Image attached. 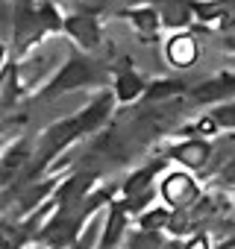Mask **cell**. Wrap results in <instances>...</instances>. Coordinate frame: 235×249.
<instances>
[{
    "mask_svg": "<svg viewBox=\"0 0 235 249\" xmlns=\"http://www.w3.org/2000/svg\"><path fill=\"white\" fill-rule=\"evenodd\" d=\"M106 68H97L88 53L82 50H71L65 65L44 82V88L36 94L39 100H56V97H65L71 91H79V88H91V85H103L106 82Z\"/></svg>",
    "mask_w": 235,
    "mask_h": 249,
    "instance_id": "obj_1",
    "label": "cell"
},
{
    "mask_svg": "<svg viewBox=\"0 0 235 249\" xmlns=\"http://www.w3.org/2000/svg\"><path fill=\"white\" fill-rule=\"evenodd\" d=\"M156 194H159V199H162L171 211H188V208H194V205L200 202V196H203V191H200L194 173H191V170H182V167L168 170V173L159 179Z\"/></svg>",
    "mask_w": 235,
    "mask_h": 249,
    "instance_id": "obj_2",
    "label": "cell"
},
{
    "mask_svg": "<svg viewBox=\"0 0 235 249\" xmlns=\"http://www.w3.org/2000/svg\"><path fill=\"white\" fill-rule=\"evenodd\" d=\"M212 153H215L212 138H182V141H176V144L168 150V159H171L176 167L197 173V170H206V167H209Z\"/></svg>",
    "mask_w": 235,
    "mask_h": 249,
    "instance_id": "obj_3",
    "label": "cell"
},
{
    "mask_svg": "<svg viewBox=\"0 0 235 249\" xmlns=\"http://www.w3.org/2000/svg\"><path fill=\"white\" fill-rule=\"evenodd\" d=\"M188 100L197 106H223V103H235V73L223 71L217 76L203 79L200 85H194L188 91Z\"/></svg>",
    "mask_w": 235,
    "mask_h": 249,
    "instance_id": "obj_4",
    "label": "cell"
},
{
    "mask_svg": "<svg viewBox=\"0 0 235 249\" xmlns=\"http://www.w3.org/2000/svg\"><path fill=\"white\" fill-rule=\"evenodd\" d=\"M65 36L77 44V50L91 53L94 47H100L103 27L94 12H74V15H65Z\"/></svg>",
    "mask_w": 235,
    "mask_h": 249,
    "instance_id": "obj_5",
    "label": "cell"
},
{
    "mask_svg": "<svg viewBox=\"0 0 235 249\" xmlns=\"http://www.w3.org/2000/svg\"><path fill=\"white\" fill-rule=\"evenodd\" d=\"M147 88H150V82H144V76L133 68L130 59H124L112 71V94L118 103H136V100L147 97Z\"/></svg>",
    "mask_w": 235,
    "mask_h": 249,
    "instance_id": "obj_6",
    "label": "cell"
},
{
    "mask_svg": "<svg viewBox=\"0 0 235 249\" xmlns=\"http://www.w3.org/2000/svg\"><path fill=\"white\" fill-rule=\"evenodd\" d=\"M220 129H235V103L215 106L212 111H206L200 120H194L191 126H185L182 132L191 135V138H212Z\"/></svg>",
    "mask_w": 235,
    "mask_h": 249,
    "instance_id": "obj_7",
    "label": "cell"
},
{
    "mask_svg": "<svg viewBox=\"0 0 235 249\" xmlns=\"http://www.w3.org/2000/svg\"><path fill=\"white\" fill-rule=\"evenodd\" d=\"M115 103L118 100H115L112 91H100V94L91 97V103L79 114H74L77 123H79V129H82V135H91V132H97V129L106 126L109 117H112V111H115Z\"/></svg>",
    "mask_w": 235,
    "mask_h": 249,
    "instance_id": "obj_8",
    "label": "cell"
},
{
    "mask_svg": "<svg viewBox=\"0 0 235 249\" xmlns=\"http://www.w3.org/2000/svg\"><path fill=\"white\" fill-rule=\"evenodd\" d=\"M200 59V44L191 33H171L165 38V62L176 71H188Z\"/></svg>",
    "mask_w": 235,
    "mask_h": 249,
    "instance_id": "obj_9",
    "label": "cell"
},
{
    "mask_svg": "<svg viewBox=\"0 0 235 249\" xmlns=\"http://www.w3.org/2000/svg\"><path fill=\"white\" fill-rule=\"evenodd\" d=\"M147 3L159 12L162 24L171 33H185L197 18H194V6L191 0H147Z\"/></svg>",
    "mask_w": 235,
    "mask_h": 249,
    "instance_id": "obj_10",
    "label": "cell"
},
{
    "mask_svg": "<svg viewBox=\"0 0 235 249\" xmlns=\"http://www.w3.org/2000/svg\"><path fill=\"white\" fill-rule=\"evenodd\" d=\"M127 229H130L127 202H112L109 205V214L103 220V234L97 240V249H118V246H121V240L127 237Z\"/></svg>",
    "mask_w": 235,
    "mask_h": 249,
    "instance_id": "obj_11",
    "label": "cell"
},
{
    "mask_svg": "<svg viewBox=\"0 0 235 249\" xmlns=\"http://www.w3.org/2000/svg\"><path fill=\"white\" fill-rule=\"evenodd\" d=\"M33 144L27 141V138H21V141H15V144H9V150L3 153V185H9L24 167L30 170V164H33Z\"/></svg>",
    "mask_w": 235,
    "mask_h": 249,
    "instance_id": "obj_12",
    "label": "cell"
},
{
    "mask_svg": "<svg viewBox=\"0 0 235 249\" xmlns=\"http://www.w3.org/2000/svg\"><path fill=\"white\" fill-rule=\"evenodd\" d=\"M121 18H127V24L138 33V36H156L165 24L159 18V12L150 6V3H138V6H130L121 12Z\"/></svg>",
    "mask_w": 235,
    "mask_h": 249,
    "instance_id": "obj_13",
    "label": "cell"
},
{
    "mask_svg": "<svg viewBox=\"0 0 235 249\" xmlns=\"http://www.w3.org/2000/svg\"><path fill=\"white\" fill-rule=\"evenodd\" d=\"M156 173H159V164H144L141 170H136L133 176H127V182L121 185L124 199H138V196H144V194H153L150 185H153Z\"/></svg>",
    "mask_w": 235,
    "mask_h": 249,
    "instance_id": "obj_14",
    "label": "cell"
},
{
    "mask_svg": "<svg viewBox=\"0 0 235 249\" xmlns=\"http://www.w3.org/2000/svg\"><path fill=\"white\" fill-rule=\"evenodd\" d=\"M21 97V68L15 62H6L3 65V111L15 108Z\"/></svg>",
    "mask_w": 235,
    "mask_h": 249,
    "instance_id": "obj_15",
    "label": "cell"
},
{
    "mask_svg": "<svg viewBox=\"0 0 235 249\" xmlns=\"http://www.w3.org/2000/svg\"><path fill=\"white\" fill-rule=\"evenodd\" d=\"M191 88L182 82V79H156V82H150V88H147V100H168V97H179V94H188Z\"/></svg>",
    "mask_w": 235,
    "mask_h": 249,
    "instance_id": "obj_16",
    "label": "cell"
},
{
    "mask_svg": "<svg viewBox=\"0 0 235 249\" xmlns=\"http://www.w3.org/2000/svg\"><path fill=\"white\" fill-rule=\"evenodd\" d=\"M215 179H217L220 185H229V188H235V156H232V159H229V161H226L220 170H217V176H215Z\"/></svg>",
    "mask_w": 235,
    "mask_h": 249,
    "instance_id": "obj_17",
    "label": "cell"
},
{
    "mask_svg": "<svg viewBox=\"0 0 235 249\" xmlns=\"http://www.w3.org/2000/svg\"><path fill=\"white\" fill-rule=\"evenodd\" d=\"M182 249H212V240H209V234H206V231H200V234H191V237H188V243H185Z\"/></svg>",
    "mask_w": 235,
    "mask_h": 249,
    "instance_id": "obj_18",
    "label": "cell"
},
{
    "mask_svg": "<svg viewBox=\"0 0 235 249\" xmlns=\"http://www.w3.org/2000/svg\"><path fill=\"white\" fill-rule=\"evenodd\" d=\"M232 199H235V188H232Z\"/></svg>",
    "mask_w": 235,
    "mask_h": 249,
    "instance_id": "obj_19",
    "label": "cell"
}]
</instances>
